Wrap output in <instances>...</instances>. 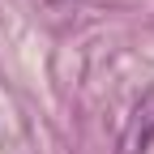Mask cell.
<instances>
[{"label":"cell","mask_w":154,"mask_h":154,"mask_svg":"<svg viewBox=\"0 0 154 154\" xmlns=\"http://www.w3.org/2000/svg\"><path fill=\"white\" fill-rule=\"evenodd\" d=\"M150 141H154V94H150V99H141L137 116H133V128H128V150H133V154H141Z\"/></svg>","instance_id":"cell-1"}]
</instances>
